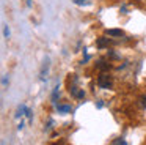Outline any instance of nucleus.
<instances>
[{
    "instance_id": "obj_1",
    "label": "nucleus",
    "mask_w": 146,
    "mask_h": 145,
    "mask_svg": "<svg viewBox=\"0 0 146 145\" xmlns=\"http://www.w3.org/2000/svg\"><path fill=\"white\" fill-rule=\"evenodd\" d=\"M98 85L101 88H111L113 79H111V76L108 74V72H101L99 77H98Z\"/></svg>"
},
{
    "instance_id": "obj_2",
    "label": "nucleus",
    "mask_w": 146,
    "mask_h": 145,
    "mask_svg": "<svg viewBox=\"0 0 146 145\" xmlns=\"http://www.w3.org/2000/svg\"><path fill=\"white\" fill-rule=\"evenodd\" d=\"M57 109H58V112H63V113L71 112V106H69V104H60V106H57Z\"/></svg>"
},
{
    "instance_id": "obj_3",
    "label": "nucleus",
    "mask_w": 146,
    "mask_h": 145,
    "mask_svg": "<svg viewBox=\"0 0 146 145\" xmlns=\"http://www.w3.org/2000/svg\"><path fill=\"white\" fill-rule=\"evenodd\" d=\"M107 35L108 36H123V30H115V28H111V30H107Z\"/></svg>"
},
{
    "instance_id": "obj_4",
    "label": "nucleus",
    "mask_w": 146,
    "mask_h": 145,
    "mask_svg": "<svg viewBox=\"0 0 146 145\" xmlns=\"http://www.w3.org/2000/svg\"><path fill=\"white\" fill-rule=\"evenodd\" d=\"M47 69H49V60L46 58L44 60V65H42V68H41V77H44V76L47 74Z\"/></svg>"
},
{
    "instance_id": "obj_5",
    "label": "nucleus",
    "mask_w": 146,
    "mask_h": 145,
    "mask_svg": "<svg viewBox=\"0 0 146 145\" xmlns=\"http://www.w3.org/2000/svg\"><path fill=\"white\" fill-rule=\"evenodd\" d=\"M74 3H76V5H90L91 0H74Z\"/></svg>"
},
{
    "instance_id": "obj_6",
    "label": "nucleus",
    "mask_w": 146,
    "mask_h": 145,
    "mask_svg": "<svg viewBox=\"0 0 146 145\" xmlns=\"http://www.w3.org/2000/svg\"><path fill=\"white\" fill-rule=\"evenodd\" d=\"M113 145H126V140H124V139H116V140L113 142Z\"/></svg>"
},
{
    "instance_id": "obj_7",
    "label": "nucleus",
    "mask_w": 146,
    "mask_h": 145,
    "mask_svg": "<svg viewBox=\"0 0 146 145\" xmlns=\"http://www.w3.org/2000/svg\"><path fill=\"white\" fill-rule=\"evenodd\" d=\"M99 68H101V69H108V68H110V65H107V63H104V62H99Z\"/></svg>"
},
{
    "instance_id": "obj_8",
    "label": "nucleus",
    "mask_w": 146,
    "mask_h": 145,
    "mask_svg": "<svg viewBox=\"0 0 146 145\" xmlns=\"http://www.w3.org/2000/svg\"><path fill=\"white\" fill-rule=\"evenodd\" d=\"M3 33H5V38H10V28H8V25L3 27Z\"/></svg>"
},
{
    "instance_id": "obj_9",
    "label": "nucleus",
    "mask_w": 146,
    "mask_h": 145,
    "mask_svg": "<svg viewBox=\"0 0 146 145\" xmlns=\"http://www.w3.org/2000/svg\"><path fill=\"white\" fill-rule=\"evenodd\" d=\"M140 104H141L143 107H146V95H143V96L140 98Z\"/></svg>"
},
{
    "instance_id": "obj_10",
    "label": "nucleus",
    "mask_w": 146,
    "mask_h": 145,
    "mask_svg": "<svg viewBox=\"0 0 146 145\" xmlns=\"http://www.w3.org/2000/svg\"><path fill=\"white\" fill-rule=\"evenodd\" d=\"M30 3H32V2H30V0H27V5H30Z\"/></svg>"
}]
</instances>
